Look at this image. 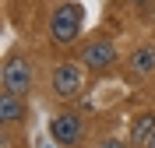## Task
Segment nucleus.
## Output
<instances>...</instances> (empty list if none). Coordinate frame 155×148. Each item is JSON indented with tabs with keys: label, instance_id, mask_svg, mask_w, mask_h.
<instances>
[{
	"label": "nucleus",
	"instance_id": "nucleus-4",
	"mask_svg": "<svg viewBox=\"0 0 155 148\" xmlns=\"http://www.w3.org/2000/svg\"><path fill=\"white\" fill-rule=\"evenodd\" d=\"M113 60H116V46L109 39H92L81 49V64L88 71H106V67H113Z\"/></svg>",
	"mask_w": 155,
	"mask_h": 148
},
{
	"label": "nucleus",
	"instance_id": "nucleus-1",
	"mask_svg": "<svg viewBox=\"0 0 155 148\" xmlns=\"http://www.w3.org/2000/svg\"><path fill=\"white\" fill-rule=\"evenodd\" d=\"M81 25H85V7H81L78 0H67V4H60V7L53 11L49 35H53V42H60V46H71V42L81 35Z\"/></svg>",
	"mask_w": 155,
	"mask_h": 148
},
{
	"label": "nucleus",
	"instance_id": "nucleus-6",
	"mask_svg": "<svg viewBox=\"0 0 155 148\" xmlns=\"http://www.w3.org/2000/svg\"><path fill=\"white\" fill-rule=\"evenodd\" d=\"M0 120H4V123H18V120H25V95L4 92V95H0Z\"/></svg>",
	"mask_w": 155,
	"mask_h": 148
},
{
	"label": "nucleus",
	"instance_id": "nucleus-3",
	"mask_svg": "<svg viewBox=\"0 0 155 148\" xmlns=\"http://www.w3.org/2000/svg\"><path fill=\"white\" fill-rule=\"evenodd\" d=\"M85 85V64H74V60H64L53 67V92L60 99H74Z\"/></svg>",
	"mask_w": 155,
	"mask_h": 148
},
{
	"label": "nucleus",
	"instance_id": "nucleus-8",
	"mask_svg": "<svg viewBox=\"0 0 155 148\" xmlns=\"http://www.w3.org/2000/svg\"><path fill=\"white\" fill-rule=\"evenodd\" d=\"M130 71L134 74H152L155 71V46H141L130 53Z\"/></svg>",
	"mask_w": 155,
	"mask_h": 148
},
{
	"label": "nucleus",
	"instance_id": "nucleus-9",
	"mask_svg": "<svg viewBox=\"0 0 155 148\" xmlns=\"http://www.w3.org/2000/svg\"><path fill=\"white\" fill-rule=\"evenodd\" d=\"M95 148H127V145H124L120 138H102V141H99Z\"/></svg>",
	"mask_w": 155,
	"mask_h": 148
},
{
	"label": "nucleus",
	"instance_id": "nucleus-7",
	"mask_svg": "<svg viewBox=\"0 0 155 148\" xmlns=\"http://www.w3.org/2000/svg\"><path fill=\"white\" fill-rule=\"evenodd\" d=\"M155 130V113H141V117H134V123H130V145L134 148H145L148 134Z\"/></svg>",
	"mask_w": 155,
	"mask_h": 148
},
{
	"label": "nucleus",
	"instance_id": "nucleus-10",
	"mask_svg": "<svg viewBox=\"0 0 155 148\" xmlns=\"http://www.w3.org/2000/svg\"><path fill=\"white\" fill-rule=\"evenodd\" d=\"M145 148H155V130L148 134V141H145Z\"/></svg>",
	"mask_w": 155,
	"mask_h": 148
},
{
	"label": "nucleus",
	"instance_id": "nucleus-2",
	"mask_svg": "<svg viewBox=\"0 0 155 148\" xmlns=\"http://www.w3.org/2000/svg\"><path fill=\"white\" fill-rule=\"evenodd\" d=\"M0 78H4V92L28 95V88H32V60H28V57H18V53L7 57V60H4Z\"/></svg>",
	"mask_w": 155,
	"mask_h": 148
},
{
	"label": "nucleus",
	"instance_id": "nucleus-5",
	"mask_svg": "<svg viewBox=\"0 0 155 148\" xmlns=\"http://www.w3.org/2000/svg\"><path fill=\"white\" fill-rule=\"evenodd\" d=\"M49 134H53V141H60V145H74V141L81 138V117H74V113L53 117L49 120Z\"/></svg>",
	"mask_w": 155,
	"mask_h": 148
}]
</instances>
